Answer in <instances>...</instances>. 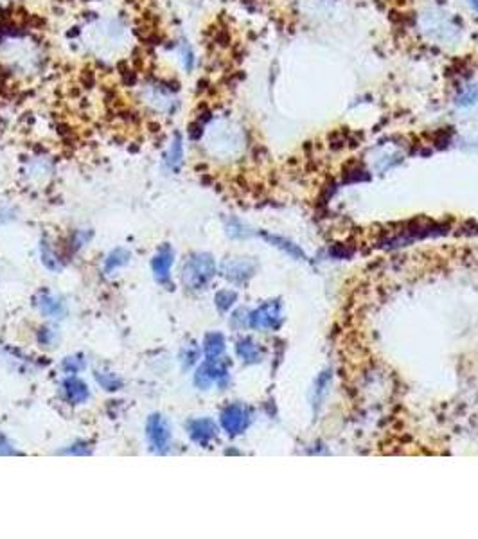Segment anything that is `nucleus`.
<instances>
[{
	"label": "nucleus",
	"mask_w": 478,
	"mask_h": 539,
	"mask_svg": "<svg viewBox=\"0 0 478 539\" xmlns=\"http://www.w3.org/2000/svg\"><path fill=\"white\" fill-rule=\"evenodd\" d=\"M216 274V265L209 254H194L182 270V282L189 290H201Z\"/></svg>",
	"instance_id": "nucleus-1"
},
{
	"label": "nucleus",
	"mask_w": 478,
	"mask_h": 539,
	"mask_svg": "<svg viewBox=\"0 0 478 539\" xmlns=\"http://www.w3.org/2000/svg\"><path fill=\"white\" fill-rule=\"evenodd\" d=\"M146 437L155 453H165L171 446V428L161 414L149 415L146 423Z\"/></svg>",
	"instance_id": "nucleus-2"
},
{
	"label": "nucleus",
	"mask_w": 478,
	"mask_h": 539,
	"mask_svg": "<svg viewBox=\"0 0 478 539\" xmlns=\"http://www.w3.org/2000/svg\"><path fill=\"white\" fill-rule=\"evenodd\" d=\"M282 322L281 317V304L277 300L275 302H266L261 307L253 311L249 317V324L253 329L259 331H272L277 329Z\"/></svg>",
	"instance_id": "nucleus-3"
},
{
	"label": "nucleus",
	"mask_w": 478,
	"mask_h": 539,
	"mask_svg": "<svg viewBox=\"0 0 478 539\" xmlns=\"http://www.w3.org/2000/svg\"><path fill=\"white\" fill-rule=\"evenodd\" d=\"M229 378V370H227L225 363H220L218 360H209L207 363L198 369L196 376H194V383L200 388H209L213 383H223Z\"/></svg>",
	"instance_id": "nucleus-4"
},
{
	"label": "nucleus",
	"mask_w": 478,
	"mask_h": 539,
	"mask_svg": "<svg viewBox=\"0 0 478 539\" xmlns=\"http://www.w3.org/2000/svg\"><path fill=\"white\" fill-rule=\"evenodd\" d=\"M250 423L249 412L239 405H230L221 412V426L225 428L230 435H237L246 430Z\"/></svg>",
	"instance_id": "nucleus-5"
},
{
	"label": "nucleus",
	"mask_w": 478,
	"mask_h": 539,
	"mask_svg": "<svg viewBox=\"0 0 478 539\" xmlns=\"http://www.w3.org/2000/svg\"><path fill=\"white\" fill-rule=\"evenodd\" d=\"M187 430H189L191 439L203 448L209 446L210 440L216 439L218 435L216 424L210 419H194V421L187 424Z\"/></svg>",
	"instance_id": "nucleus-6"
},
{
	"label": "nucleus",
	"mask_w": 478,
	"mask_h": 539,
	"mask_svg": "<svg viewBox=\"0 0 478 539\" xmlns=\"http://www.w3.org/2000/svg\"><path fill=\"white\" fill-rule=\"evenodd\" d=\"M173 250L171 246H162L158 250V254L153 258L151 261V268L155 277L158 279L161 282H165L169 279V272H171V266H173Z\"/></svg>",
	"instance_id": "nucleus-7"
},
{
	"label": "nucleus",
	"mask_w": 478,
	"mask_h": 539,
	"mask_svg": "<svg viewBox=\"0 0 478 539\" xmlns=\"http://www.w3.org/2000/svg\"><path fill=\"white\" fill-rule=\"evenodd\" d=\"M256 265L249 259H232L225 265V277L234 282H245L246 279L252 277Z\"/></svg>",
	"instance_id": "nucleus-8"
},
{
	"label": "nucleus",
	"mask_w": 478,
	"mask_h": 539,
	"mask_svg": "<svg viewBox=\"0 0 478 539\" xmlns=\"http://www.w3.org/2000/svg\"><path fill=\"white\" fill-rule=\"evenodd\" d=\"M63 391L67 399L73 405H81L89 399V386L84 385L80 378H67L63 381Z\"/></svg>",
	"instance_id": "nucleus-9"
},
{
	"label": "nucleus",
	"mask_w": 478,
	"mask_h": 539,
	"mask_svg": "<svg viewBox=\"0 0 478 539\" xmlns=\"http://www.w3.org/2000/svg\"><path fill=\"white\" fill-rule=\"evenodd\" d=\"M236 350H237V355H239V358L246 363H258L261 362L263 358L261 347H259L258 343H253L250 338L239 340L236 345Z\"/></svg>",
	"instance_id": "nucleus-10"
},
{
	"label": "nucleus",
	"mask_w": 478,
	"mask_h": 539,
	"mask_svg": "<svg viewBox=\"0 0 478 539\" xmlns=\"http://www.w3.org/2000/svg\"><path fill=\"white\" fill-rule=\"evenodd\" d=\"M205 356L209 360H218L225 353V338L220 333H210L205 336Z\"/></svg>",
	"instance_id": "nucleus-11"
},
{
	"label": "nucleus",
	"mask_w": 478,
	"mask_h": 539,
	"mask_svg": "<svg viewBox=\"0 0 478 539\" xmlns=\"http://www.w3.org/2000/svg\"><path fill=\"white\" fill-rule=\"evenodd\" d=\"M38 307H40L42 313L47 315V317H61V315H63V304H61L58 298L51 297L49 293L40 295V298H38Z\"/></svg>",
	"instance_id": "nucleus-12"
},
{
	"label": "nucleus",
	"mask_w": 478,
	"mask_h": 539,
	"mask_svg": "<svg viewBox=\"0 0 478 539\" xmlns=\"http://www.w3.org/2000/svg\"><path fill=\"white\" fill-rule=\"evenodd\" d=\"M130 258H132V255H130L128 250H125V248H115V250H113V252H112V254L108 255V259H106V262H105V272H106V274H112L113 270H117V268H119V266L128 265V262H130Z\"/></svg>",
	"instance_id": "nucleus-13"
},
{
	"label": "nucleus",
	"mask_w": 478,
	"mask_h": 539,
	"mask_svg": "<svg viewBox=\"0 0 478 539\" xmlns=\"http://www.w3.org/2000/svg\"><path fill=\"white\" fill-rule=\"evenodd\" d=\"M182 157H184V151H182V137L180 135H177L173 144H171V149H169V158H168L169 165H171L173 170H177L182 162Z\"/></svg>",
	"instance_id": "nucleus-14"
},
{
	"label": "nucleus",
	"mask_w": 478,
	"mask_h": 539,
	"mask_svg": "<svg viewBox=\"0 0 478 539\" xmlns=\"http://www.w3.org/2000/svg\"><path fill=\"white\" fill-rule=\"evenodd\" d=\"M96 379L101 383V386H103V388H106V391H110V392L119 391V386H121V379L117 378V376H113V374L97 372Z\"/></svg>",
	"instance_id": "nucleus-15"
},
{
	"label": "nucleus",
	"mask_w": 478,
	"mask_h": 539,
	"mask_svg": "<svg viewBox=\"0 0 478 539\" xmlns=\"http://www.w3.org/2000/svg\"><path fill=\"white\" fill-rule=\"evenodd\" d=\"M237 295L234 291L223 290L216 295V306L220 311H227L230 306H232L234 302H236Z\"/></svg>",
	"instance_id": "nucleus-16"
},
{
	"label": "nucleus",
	"mask_w": 478,
	"mask_h": 539,
	"mask_svg": "<svg viewBox=\"0 0 478 539\" xmlns=\"http://www.w3.org/2000/svg\"><path fill=\"white\" fill-rule=\"evenodd\" d=\"M198 355H200V353H198L196 347H194V345H185L184 356H182V358H184V360H182V362H184L185 369H187V367H191L194 362H196Z\"/></svg>",
	"instance_id": "nucleus-17"
},
{
	"label": "nucleus",
	"mask_w": 478,
	"mask_h": 539,
	"mask_svg": "<svg viewBox=\"0 0 478 539\" xmlns=\"http://www.w3.org/2000/svg\"><path fill=\"white\" fill-rule=\"evenodd\" d=\"M84 367V362L81 358H77V356H73V358H67L63 362V369L67 370V372H77V370H81Z\"/></svg>",
	"instance_id": "nucleus-18"
},
{
	"label": "nucleus",
	"mask_w": 478,
	"mask_h": 539,
	"mask_svg": "<svg viewBox=\"0 0 478 539\" xmlns=\"http://www.w3.org/2000/svg\"><path fill=\"white\" fill-rule=\"evenodd\" d=\"M87 444H76L74 448H70V450L63 451V453H70V455H84V453H90V450H87Z\"/></svg>",
	"instance_id": "nucleus-19"
},
{
	"label": "nucleus",
	"mask_w": 478,
	"mask_h": 539,
	"mask_svg": "<svg viewBox=\"0 0 478 539\" xmlns=\"http://www.w3.org/2000/svg\"><path fill=\"white\" fill-rule=\"evenodd\" d=\"M13 453H16V451L13 450L9 444H6L4 439H0V455H13Z\"/></svg>",
	"instance_id": "nucleus-20"
},
{
	"label": "nucleus",
	"mask_w": 478,
	"mask_h": 539,
	"mask_svg": "<svg viewBox=\"0 0 478 539\" xmlns=\"http://www.w3.org/2000/svg\"><path fill=\"white\" fill-rule=\"evenodd\" d=\"M471 2H473V6H474V8L478 9V0H471Z\"/></svg>",
	"instance_id": "nucleus-21"
}]
</instances>
